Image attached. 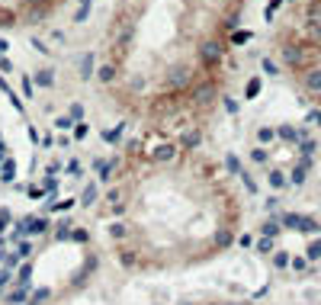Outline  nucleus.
Listing matches in <instances>:
<instances>
[{"mask_svg":"<svg viewBox=\"0 0 321 305\" xmlns=\"http://www.w3.org/2000/svg\"><path fill=\"white\" fill-rule=\"evenodd\" d=\"M305 84H308V90H321V71H308Z\"/></svg>","mask_w":321,"mask_h":305,"instance_id":"obj_1","label":"nucleus"}]
</instances>
